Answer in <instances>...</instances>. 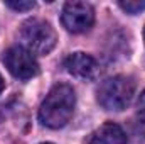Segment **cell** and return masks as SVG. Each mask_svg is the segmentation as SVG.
<instances>
[{"label":"cell","instance_id":"3957f363","mask_svg":"<svg viewBox=\"0 0 145 144\" xmlns=\"http://www.w3.org/2000/svg\"><path fill=\"white\" fill-rule=\"evenodd\" d=\"M20 39L32 54H47L54 49L57 36L46 20L29 19L20 26Z\"/></svg>","mask_w":145,"mask_h":144},{"label":"cell","instance_id":"9c48e42d","mask_svg":"<svg viewBox=\"0 0 145 144\" xmlns=\"http://www.w3.org/2000/svg\"><path fill=\"white\" fill-rule=\"evenodd\" d=\"M5 5L15 12H25V10H32L36 7V2H32V0H7Z\"/></svg>","mask_w":145,"mask_h":144},{"label":"cell","instance_id":"4fadbf2b","mask_svg":"<svg viewBox=\"0 0 145 144\" xmlns=\"http://www.w3.org/2000/svg\"><path fill=\"white\" fill-rule=\"evenodd\" d=\"M42 144H52V143H42Z\"/></svg>","mask_w":145,"mask_h":144},{"label":"cell","instance_id":"8fae6325","mask_svg":"<svg viewBox=\"0 0 145 144\" xmlns=\"http://www.w3.org/2000/svg\"><path fill=\"white\" fill-rule=\"evenodd\" d=\"M3 87H5V83H3V78H2V75H0V93L3 92Z\"/></svg>","mask_w":145,"mask_h":144},{"label":"cell","instance_id":"ba28073f","mask_svg":"<svg viewBox=\"0 0 145 144\" xmlns=\"http://www.w3.org/2000/svg\"><path fill=\"white\" fill-rule=\"evenodd\" d=\"M127 14H140L142 10H145V0H123L118 3Z\"/></svg>","mask_w":145,"mask_h":144},{"label":"cell","instance_id":"5b68a950","mask_svg":"<svg viewBox=\"0 0 145 144\" xmlns=\"http://www.w3.org/2000/svg\"><path fill=\"white\" fill-rule=\"evenodd\" d=\"M3 63L8 71L15 78H20V80L34 78L39 73V65H37L34 54L22 46L10 48L3 56Z\"/></svg>","mask_w":145,"mask_h":144},{"label":"cell","instance_id":"277c9868","mask_svg":"<svg viewBox=\"0 0 145 144\" xmlns=\"http://www.w3.org/2000/svg\"><path fill=\"white\" fill-rule=\"evenodd\" d=\"M61 20H63V26L66 27V31H69L72 34H81L93 26L95 10H93L91 3H88V2L72 0L64 5Z\"/></svg>","mask_w":145,"mask_h":144},{"label":"cell","instance_id":"7a4b0ae2","mask_svg":"<svg viewBox=\"0 0 145 144\" xmlns=\"http://www.w3.org/2000/svg\"><path fill=\"white\" fill-rule=\"evenodd\" d=\"M96 98H98V104L105 110H123L130 105L132 98H133V93H135V83L127 78V76H111L106 78L98 92H96Z\"/></svg>","mask_w":145,"mask_h":144},{"label":"cell","instance_id":"6da1fadb","mask_svg":"<svg viewBox=\"0 0 145 144\" xmlns=\"http://www.w3.org/2000/svg\"><path fill=\"white\" fill-rule=\"evenodd\" d=\"M76 107V95L72 87L59 83L46 95L39 108V120L51 129L64 127L71 120Z\"/></svg>","mask_w":145,"mask_h":144},{"label":"cell","instance_id":"30bf717a","mask_svg":"<svg viewBox=\"0 0 145 144\" xmlns=\"http://www.w3.org/2000/svg\"><path fill=\"white\" fill-rule=\"evenodd\" d=\"M137 115H138L140 122L145 124V90L142 92V95L138 98V104H137Z\"/></svg>","mask_w":145,"mask_h":144},{"label":"cell","instance_id":"52a82bcc","mask_svg":"<svg viewBox=\"0 0 145 144\" xmlns=\"http://www.w3.org/2000/svg\"><path fill=\"white\" fill-rule=\"evenodd\" d=\"M88 144H127V134L125 131L115 124V122H105L96 131H93L88 137Z\"/></svg>","mask_w":145,"mask_h":144},{"label":"cell","instance_id":"7c38bea8","mask_svg":"<svg viewBox=\"0 0 145 144\" xmlns=\"http://www.w3.org/2000/svg\"><path fill=\"white\" fill-rule=\"evenodd\" d=\"M144 41H145V29H144Z\"/></svg>","mask_w":145,"mask_h":144},{"label":"cell","instance_id":"8992f818","mask_svg":"<svg viewBox=\"0 0 145 144\" xmlns=\"http://www.w3.org/2000/svg\"><path fill=\"white\" fill-rule=\"evenodd\" d=\"M64 66L72 76H76L79 80H93L100 73V66L95 61V58H91L86 53H72V54H69L66 58V61H64Z\"/></svg>","mask_w":145,"mask_h":144}]
</instances>
